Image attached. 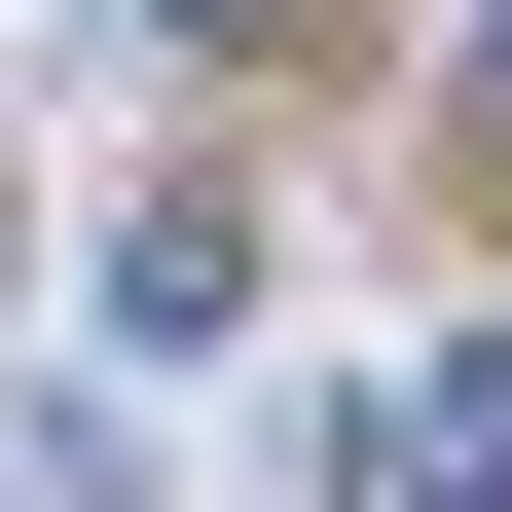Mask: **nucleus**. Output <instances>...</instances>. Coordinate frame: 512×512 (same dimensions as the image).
Returning <instances> with one entry per match:
<instances>
[{
  "mask_svg": "<svg viewBox=\"0 0 512 512\" xmlns=\"http://www.w3.org/2000/svg\"><path fill=\"white\" fill-rule=\"evenodd\" d=\"M366 512H512V366H403L366 403Z\"/></svg>",
  "mask_w": 512,
  "mask_h": 512,
  "instance_id": "nucleus-1",
  "label": "nucleus"
},
{
  "mask_svg": "<svg viewBox=\"0 0 512 512\" xmlns=\"http://www.w3.org/2000/svg\"><path fill=\"white\" fill-rule=\"evenodd\" d=\"M439 110H476V183H512V0H476V37H439Z\"/></svg>",
  "mask_w": 512,
  "mask_h": 512,
  "instance_id": "nucleus-2",
  "label": "nucleus"
},
{
  "mask_svg": "<svg viewBox=\"0 0 512 512\" xmlns=\"http://www.w3.org/2000/svg\"><path fill=\"white\" fill-rule=\"evenodd\" d=\"M220 37H293V0H220Z\"/></svg>",
  "mask_w": 512,
  "mask_h": 512,
  "instance_id": "nucleus-3",
  "label": "nucleus"
}]
</instances>
